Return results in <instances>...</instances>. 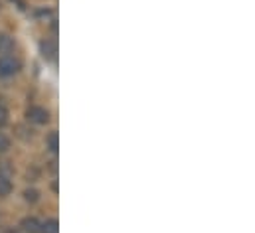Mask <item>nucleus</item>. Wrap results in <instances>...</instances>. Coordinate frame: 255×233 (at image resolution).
<instances>
[{
  "mask_svg": "<svg viewBox=\"0 0 255 233\" xmlns=\"http://www.w3.org/2000/svg\"><path fill=\"white\" fill-rule=\"evenodd\" d=\"M20 69V61L14 58H0V77H8V75H14L16 71Z\"/></svg>",
  "mask_w": 255,
  "mask_h": 233,
  "instance_id": "1",
  "label": "nucleus"
},
{
  "mask_svg": "<svg viewBox=\"0 0 255 233\" xmlns=\"http://www.w3.org/2000/svg\"><path fill=\"white\" fill-rule=\"evenodd\" d=\"M26 116H28V120H32L36 124H46L50 120V113L44 107H30Z\"/></svg>",
  "mask_w": 255,
  "mask_h": 233,
  "instance_id": "2",
  "label": "nucleus"
},
{
  "mask_svg": "<svg viewBox=\"0 0 255 233\" xmlns=\"http://www.w3.org/2000/svg\"><path fill=\"white\" fill-rule=\"evenodd\" d=\"M40 222L36 218H24L22 220V230L26 233H40Z\"/></svg>",
  "mask_w": 255,
  "mask_h": 233,
  "instance_id": "3",
  "label": "nucleus"
},
{
  "mask_svg": "<svg viewBox=\"0 0 255 233\" xmlns=\"http://www.w3.org/2000/svg\"><path fill=\"white\" fill-rule=\"evenodd\" d=\"M40 52H42V56H44V59H48V61H50V59L56 58V46H54L52 42H48V40L40 44Z\"/></svg>",
  "mask_w": 255,
  "mask_h": 233,
  "instance_id": "4",
  "label": "nucleus"
},
{
  "mask_svg": "<svg viewBox=\"0 0 255 233\" xmlns=\"http://www.w3.org/2000/svg\"><path fill=\"white\" fill-rule=\"evenodd\" d=\"M46 146L50 152H58L60 150V140H58V132H50L46 138Z\"/></svg>",
  "mask_w": 255,
  "mask_h": 233,
  "instance_id": "5",
  "label": "nucleus"
},
{
  "mask_svg": "<svg viewBox=\"0 0 255 233\" xmlns=\"http://www.w3.org/2000/svg\"><path fill=\"white\" fill-rule=\"evenodd\" d=\"M14 48V40L8 34H0V54H6Z\"/></svg>",
  "mask_w": 255,
  "mask_h": 233,
  "instance_id": "6",
  "label": "nucleus"
},
{
  "mask_svg": "<svg viewBox=\"0 0 255 233\" xmlns=\"http://www.w3.org/2000/svg\"><path fill=\"white\" fill-rule=\"evenodd\" d=\"M40 233H58V222L56 220H48L46 224L40 226Z\"/></svg>",
  "mask_w": 255,
  "mask_h": 233,
  "instance_id": "7",
  "label": "nucleus"
},
{
  "mask_svg": "<svg viewBox=\"0 0 255 233\" xmlns=\"http://www.w3.org/2000/svg\"><path fill=\"white\" fill-rule=\"evenodd\" d=\"M10 192H12V184H10V180H6V178L0 176V196H8Z\"/></svg>",
  "mask_w": 255,
  "mask_h": 233,
  "instance_id": "8",
  "label": "nucleus"
},
{
  "mask_svg": "<svg viewBox=\"0 0 255 233\" xmlns=\"http://www.w3.org/2000/svg\"><path fill=\"white\" fill-rule=\"evenodd\" d=\"M24 198H26V202H38V192L36 190H26L24 192Z\"/></svg>",
  "mask_w": 255,
  "mask_h": 233,
  "instance_id": "9",
  "label": "nucleus"
},
{
  "mask_svg": "<svg viewBox=\"0 0 255 233\" xmlns=\"http://www.w3.org/2000/svg\"><path fill=\"white\" fill-rule=\"evenodd\" d=\"M8 148H10V140H8V136L4 132H0V152H4Z\"/></svg>",
  "mask_w": 255,
  "mask_h": 233,
  "instance_id": "10",
  "label": "nucleus"
},
{
  "mask_svg": "<svg viewBox=\"0 0 255 233\" xmlns=\"http://www.w3.org/2000/svg\"><path fill=\"white\" fill-rule=\"evenodd\" d=\"M6 124H8V111H6V107L0 105V128Z\"/></svg>",
  "mask_w": 255,
  "mask_h": 233,
  "instance_id": "11",
  "label": "nucleus"
},
{
  "mask_svg": "<svg viewBox=\"0 0 255 233\" xmlns=\"http://www.w3.org/2000/svg\"><path fill=\"white\" fill-rule=\"evenodd\" d=\"M6 233H14V232H6Z\"/></svg>",
  "mask_w": 255,
  "mask_h": 233,
  "instance_id": "12",
  "label": "nucleus"
}]
</instances>
